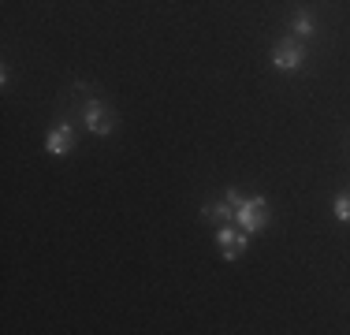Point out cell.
<instances>
[{"instance_id":"obj_1","label":"cell","mask_w":350,"mask_h":335,"mask_svg":"<svg viewBox=\"0 0 350 335\" xmlns=\"http://www.w3.org/2000/svg\"><path fill=\"white\" fill-rule=\"evenodd\" d=\"M82 123H86V131L90 134H97V138H108V134L116 131V112H112V105L101 97H86V105H82Z\"/></svg>"},{"instance_id":"obj_2","label":"cell","mask_w":350,"mask_h":335,"mask_svg":"<svg viewBox=\"0 0 350 335\" xmlns=\"http://www.w3.org/2000/svg\"><path fill=\"white\" fill-rule=\"evenodd\" d=\"M272 67L283 75H295V71H302V64H306V41H298V38H280L276 45H272Z\"/></svg>"},{"instance_id":"obj_3","label":"cell","mask_w":350,"mask_h":335,"mask_svg":"<svg viewBox=\"0 0 350 335\" xmlns=\"http://www.w3.org/2000/svg\"><path fill=\"white\" fill-rule=\"evenodd\" d=\"M235 224L243 231H250V234H257L269 224V198L265 194H254V198H246L243 205L235 209Z\"/></svg>"},{"instance_id":"obj_4","label":"cell","mask_w":350,"mask_h":335,"mask_svg":"<svg viewBox=\"0 0 350 335\" xmlns=\"http://www.w3.org/2000/svg\"><path fill=\"white\" fill-rule=\"evenodd\" d=\"M216 246H220L224 261H239V257L246 254V246H250V231L231 228V224H220V231H216Z\"/></svg>"},{"instance_id":"obj_5","label":"cell","mask_w":350,"mask_h":335,"mask_svg":"<svg viewBox=\"0 0 350 335\" xmlns=\"http://www.w3.org/2000/svg\"><path fill=\"white\" fill-rule=\"evenodd\" d=\"M45 149L53 157H68L71 149H75V123L71 120H60V123H53L45 134Z\"/></svg>"},{"instance_id":"obj_6","label":"cell","mask_w":350,"mask_h":335,"mask_svg":"<svg viewBox=\"0 0 350 335\" xmlns=\"http://www.w3.org/2000/svg\"><path fill=\"white\" fill-rule=\"evenodd\" d=\"M202 220L216 224V228H220V224H231V220H235V205H231L228 198H220V201H205V205H202Z\"/></svg>"},{"instance_id":"obj_7","label":"cell","mask_w":350,"mask_h":335,"mask_svg":"<svg viewBox=\"0 0 350 335\" xmlns=\"http://www.w3.org/2000/svg\"><path fill=\"white\" fill-rule=\"evenodd\" d=\"M291 38H298V41L317 38V19H313L310 8H298V12L291 15Z\"/></svg>"},{"instance_id":"obj_8","label":"cell","mask_w":350,"mask_h":335,"mask_svg":"<svg viewBox=\"0 0 350 335\" xmlns=\"http://www.w3.org/2000/svg\"><path fill=\"white\" fill-rule=\"evenodd\" d=\"M332 213H336L339 224H350V194H339L336 201H332Z\"/></svg>"},{"instance_id":"obj_9","label":"cell","mask_w":350,"mask_h":335,"mask_svg":"<svg viewBox=\"0 0 350 335\" xmlns=\"http://www.w3.org/2000/svg\"><path fill=\"white\" fill-rule=\"evenodd\" d=\"M224 198H228V201H231V205H235V209H239V205H243V201H246V194H243V190H228V194H224Z\"/></svg>"}]
</instances>
